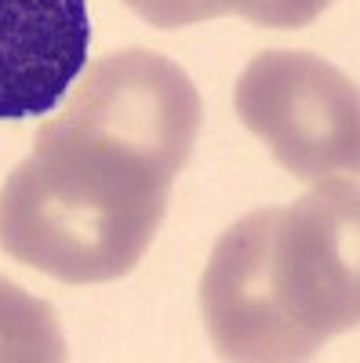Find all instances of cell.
Segmentation results:
<instances>
[{
  "label": "cell",
  "mask_w": 360,
  "mask_h": 363,
  "mask_svg": "<svg viewBox=\"0 0 360 363\" xmlns=\"http://www.w3.org/2000/svg\"><path fill=\"white\" fill-rule=\"evenodd\" d=\"M356 182L324 178L288 207L236 218L200 277V313L222 359H310L360 323Z\"/></svg>",
  "instance_id": "obj_1"
},
{
  "label": "cell",
  "mask_w": 360,
  "mask_h": 363,
  "mask_svg": "<svg viewBox=\"0 0 360 363\" xmlns=\"http://www.w3.org/2000/svg\"><path fill=\"white\" fill-rule=\"evenodd\" d=\"M175 174L48 116L0 189V247L62 284H113L146 258Z\"/></svg>",
  "instance_id": "obj_2"
},
{
  "label": "cell",
  "mask_w": 360,
  "mask_h": 363,
  "mask_svg": "<svg viewBox=\"0 0 360 363\" xmlns=\"http://www.w3.org/2000/svg\"><path fill=\"white\" fill-rule=\"evenodd\" d=\"M236 116L295 178L356 174V84L313 51H262L233 91Z\"/></svg>",
  "instance_id": "obj_3"
},
{
  "label": "cell",
  "mask_w": 360,
  "mask_h": 363,
  "mask_svg": "<svg viewBox=\"0 0 360 363\" xmlns=\"http://www.w3.org/2000/svg\"><path fill=\"white\" fill-rule=\"evenodd\" d=\"M51 120L178 174L197 145L204 106L182 66L128 48L87 66L66 109Z\"/></svg>",
  "instance_id": "obj_4"
},
{
  "label": "cell",
  "mask_w": 360,
  "mask_h": 363,
  "mask_svg": "<svg viewBox=\"0 0 360 363\" xmlns=\"http://www.w3.org/2000/svg\"><path fill=\"white\" fill-rule=\"evenodd\" d=\"M87 0H0V120L48 116L87 66Z\"/></svg>",
  "instance_id": "obj_5"
},
{
  "label": "cell",
  "mask_w": 360,
  "mask_h": 363,
  "mask_svg": "<svg viewBox=\"0 0 360 363\" xmlns=\"http://www.w3.org/2000/svg\"><path fill=\"white\" fill-rule=\"evenodd\" d=\"M124 4L157 29H182L222 15H240L266 29H298L332 8V0H124Z\"/></svg>",
  "instance_id": "obj_6"
},
{
  "label": "cell",
  "mask_w": 360,
  "mask_h": 363,
  "mask_svg": "<svg viewBox=\"0 0 360 363\" xmlns=\"http://www.w3.org/2000/svg\"><path fill=\"white\" fill-rule=\"evenodd\" d=\"M55 309L0 277V359H66Z\"/></svg>",
  "instance_id": "obj_7"
}]
</instances>
